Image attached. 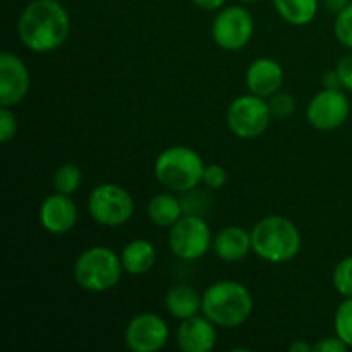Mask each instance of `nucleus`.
<instances>
[{
  "mask_svg": "<svg viewBox=\"0 0 352 352\" xmlns=\"http://www.w3.org/2000/svg\"><path fill=\"white\" fill-rule=\"evenodd\" d=\"M168 315L175 320H186L201 313L203 294L188 284L172 285L164 298Z\"/></svg>",
  "mask_w": 352,
  "mask_h": 352,
  "instance_id": "17",
  "label": "nucleus"
},
{
  "mask_svg": "<svg viewBox=\"0 0 352 352\" xmlns=\"http://www.w3.org/2000/svg\"><path fill=\"white\" fill-rule=\"evenodd\" d=\"M289 351L291 352H313L315 351V346H311V344H308V342H302V340H296V342H292L291 346H289Z\"/></svg>",
  "mask_w": 352,
  "mask_h": 352,
  "instance_id": "33",
  "label": "nucleus"
},
{
  "mask_svg": "<svg viewBox=\"0 0 352 352\" xmlns=\"http://www.w3.org/2000/svg\"><path fill=\"white\" fill-rule=\"evenodd\" d=\"M229 181V174H227L226 167L219 164H210L205 167V174H203V184L210 189H222Z\"/></svg>",
  "mask_w": 352,
  "mask_h": 352,
  "instance_id": "27",
  "label": "nucleus"
},
{
  "mask_svg": "<svg viewBox=\"0 0 352 352\" xmlns=\"http://www.w3.org/2000/svg\"><path fill=\"white\" fill-rule=\"evenodd\" d=\"M57 2H62V0H57Z\"/></svg>",
  "mask_w": 352,
  "mask_h": 352,
  "instance_id": "35",
  "label": "nucleus"
},
{
  "mask_svg": "<svg viewBox=\"0 0 352 352\" xmlns=\"http://www.w3.org/2000/svg\"><path fill=\"white\" fill-rule=\"evenodd\" d=\"M253 294L237 280H220L203 292L201 313L220 329H237L253 315Z\"/></svg>",
  "mask_w": 352,
  "mask_h": 352,
  "instance_id": "3",
  "label": "nucleus"
},
{
  "mask_svg": "<svg viewBox=\"0 0 352 352\" xmlns=\"http://www.w3.org/2000/svg\"><path fill=\"white\" fill-rule=\"evenodd\" d=\"M205 167V162L198 151L186 144H174L158 155L153 172L157 181L165 189L186 195L201 184Z\"/></svg>",
  "mask_w": 352,
  "mask_h": 352,
  "instance_id": "4",
  "label": "nucleus"
},
{
  "mask_svg": "<svg viewBox=\"0 0 352 352\" xmlns=\"http://www.w3.org/2000/svg\"><path fill=\"white\" fill-rule=\"evenodd\" d=\"M275 10L285 23L306 26L318 14V0H272Z\"/></svg>",
  "mask_w": 352,
  "mask_h": 352,
  "instance_id": "20",
  "label": "nucleus"
},
{
  "mask_svg": "<svg viewBox=\"0 0 352 352\" xmlns=\"http://www.w3.org/2000/svg\"><path fill=\"white\" fill-rule=\"evenodd\" d=\"M227 0H192L196 7L203 10H208V12H215V10H220L223 6H226Z\"/></svg>",
  "mask_w": 352,
  "mask_h": 352,
  "instance_id": "30",
  "label": "nucleus"
},
{
  "mask_svg": "<svg viewBox=\"0 0 352 352\" xmlns=\"http://www.w3.org/2000/svg\"><path fill=\"white\" fill-rule=\"evenodd\" d=\"M282 85H284V69L275 58H254L248 67L246 86L253 95L270 98L275 93L280 91Z\"/></svg>",
  "mask_w": 352,
  "mask_h": 352,
  "instance_id": "15",
  "label": "nucleus"
},
{
  "mask_svg": "<svg viewBox=\"0 0 352 352\" xmlns=\"http://www.w3.org/2000/svg\"><path fill=\"white\" fill-rule=\"evenodd\" d=\"M337 76H339L340 86L347 91H352V54L346 55L339 60L336 67Z\"/></svg>",
  "mask_w": 352,
  "mask_h": 352,
  "instance_id": "28",
  "label": "nucleus"
},
{
  "mask_svg": "<svg viewBox=\"0 0 352 352\" xmlns=\"http://www.w3.org/2000/svg\"><path fill=\"white\" fill-rule=\"evenodd\" d=\"M217 325L205 315L182 320L175 340L182 352H212L217 346Z\"/></svg>",
  "mask_w": 352,
  "mask_h": 352,
  "instance_id": "14",
  "label": "nucleus"
},
{
  "mask_svg": "<svg viewBox=\"0 0 352 352\" xmlns=\"http://www.w3.org/2000/svg\"><path fill=\"white\" fill-rule=\"evenodd\" d=\"M332 282L336 291L344 298H352V256L344 258L333 268Z\"/></svg>",
  "mask_w": 352,
  "mask_h": 352,
  "instance_id": "23",
  "label": "nucleus"
},
{
  "mask_svg": "<svg viewBox=\"0 0 352 352\" xmlns=\"http://www.w3.org/2000/svg\"><path fill=\"white\" fill-rule=\"evenodd\" d=\"M31 78L26 64L19 55L2 52L0 55V105L16 107L30 93Z\"/></svg>",
  "mask_w": 352,
  "mask_h": 352,
  "instance_id": "12",
  "label": "nucleus"
},
{
  "mask_svg": "<svg viewBox=\"0 0 352 352\" xmlns=\"http://www.w3.org/2000/svg\"><path fill=\"white\" fill-rule=\"evenodd\" d=\"M71 16L57 0H33L17 19V36L28 50L50 54L67 41Z\"/></svg>",
  "mask_w": 352,
  "mask_h": 352,
  "instance_id": "1",
  "label": "nucleus"
},
{
  "mask_svg": "<svg viewBox=\"0 0 352 352\" xmlns=\"http://www.w3.org/2000/svg\"><path fill=\"white\" fill-rule=\"evenodd\" d=\"M268 105H270L272 117L278 120L289 119V117L294 116L296 112V100L294 96L289 95V93L278 91L274 96H270L268 100Z\"/></svg>",
  "mask_w": 352,
  "mask_h": 352,
  "instance_id": "25",
  "label": "nucleus"
},
{
  "mask_svg": "<svg viewBox=\"0 0 352 352\" xmlns=\"http://www.w3.org/2000/svg\"><path fill=\"white\" fill-rule=\"evenodd\" d=\"M239 2H244V3H254V2H260V0H239Z\"/></svg>",
  "mask_w": 352,
  "mask_h": 352,
  "instance_id": "34",
  "label": "nucleus"
},
{
  "mask_svg": "<svg viewBox=\"0 0 352 352\" xmlns=\"http://www.w3.org/2000/svg\"><path fill=\"white\" fill-rule=\"evenodd\" d=\"M349 98L340 88H323L309 100L306 107V119L316 131L329 133L339 129L349 119Z\"/></svg>",
  "mask_w": 352,
  "mask_h": 352,
  "instance_id": "10",
  "label": "nucleus"
},
{
  "mask_svg": "<svg viewBox=\"0 0 352 352\" xmlns=\"http://www.w3.org/2000/svg\"><path fill=\"white\" fill-rule=\"evenodd\" d=\"M323 3H325V7L329 12L339 14L340 10L346 9V7L349 6L351 0H323Z\"/></svg>",
  "mask_w": 352,
  "mask_h": 352,
  "instance_id": "31",
  "label": "nucleus"
},
{
  "mask_svg": "<svg viewBox=\"0 0 352 352\" xmlns=\"http://www.w3.org/2000/svg\"><path fill=\"white\" fill-rule=\"evenodd\" d=\"M323 86L325 88H342L339 81V76H337V71L327 72L325 78H323Z\"/></svg>",
  "mask_w": 352,
  "mask_h": 352,
  "instance_id": "32",
  "label": "nucleus"
},
{
  "mask_svg": "<svg viewBox=\"0 0 352 352\" xmlns=\"http://www.w3.org/2000/svg\"><path fill=\"white\" fill-rule=\"evenodd\" d=\"M336 336L340 337L347 347L352 349V298H346L336 309L333 316Z\"/></svg>",
  "mask_w": 352,
  "mask_h": 352,
  "instance_id": "22",
  "label": "nucleus"
},
{
  "mask_svg": "<svg viewBox=\"0 0 352 352\" xmlns=\"http://www.w3.org/2000/svg\"><path fill=\"white\" fill-rule=\"evenodd\" d=\"M17 134V119L16 113L10 107H0V141L7 144L12 141Z\"/></svg>",
  "mask_w": 352,
  "mask_h": 352,
  "instance_id": "26",
  "label": "nucleus"
},
{
  "mask_svg": "<svg viewBox=\"0 0 352 352\" xmlns=\"http://www.w3.org/2000/svg\"><path fill=\"white\" fill-rule=\"evenodd\" d=\"M120 260L126 274L144 275L155 267L157 250L148 239H133L122 248Z\"/></svg>",
  "mask_w": 352,
  "mask_h": 352,
  "instance_id": "18",
  "label": "nucleus"
},
{
  "mask_svg": "<svg viewBox=\"0 0 352 352\" xmlns=\"http://www.w3.org/2000/svg\"><path fill=\"white\" fill-rule=\"evenodd\" d=\"M184 213V205L172 191L153 196L146 205L148 220L160 229H170Z\"/></svg>",
  "mask_w": 352,
  "mask_h": 352,
  "instance_id": "19",
  "label": "nucleus"
},
{
  "mask_svg": "<svg viewBox=\"0 0 352 352\" xmlns=\"http://www.w3.org/2000/svg\"><path fill=\"white\" fill-rule=\"evenodd\" d=\"M38 217H40L41 227L48 234L64 236L71 232L78 222V206L72 201L71 196L55 191L54 195L47 196L41 201Z\"/></svg>",
  "mask_w": 352,
  "mask_h": 352,
  "instance_id": "13",
  "label": "nucleus"
},
{
  "mask_svg": "<svg viewBox=\"0 0 352 352\" xmlns=\"http://www.w3.org/2000/svg\"><path fill=\"white\" fill-rule=\"evenodd\" d=\"M54 189L62 195L72 196L74 192L79 191L82 184V172L78 165L74 164H64L55 170L54 179Z\"/></svg>",
  "mask_w": 352,
  "mask_h": 352,
  "instance_id": "21",
  "label": "nucleus"
},
{
  "mask_svg": "<svg viewBox=\"0 0 352 352\" xmlns=\"http://www.w3.org/2000/svg\"><path fill=\"white\" fill-rule=\"evenodd\" d=\"M349 347L340 337H325L315 344V351L318 352H346Z\"/></svg>",
  "mask_w": 352,
  "mask_h": 352,
  "instance_id": "29",
  "label": "nucleus"
},
{
  "mask_svg": "<svg viewBox=\"0 0 352 352\" xmlns=\"http://www.w3.org/2000/svg\"><path fill=\"white\" fill-rule=\"evenodd\" d=\"M253 253L267 263H289L302 248L301 230L284 215H268L251 229Z\"/></svg>",
  "mask_w": 352,
  "mask_h": 352,
  "instance_id": "2",
  "label": "nucleus"
},
{
  "mask_svg": "<svg viewBox=\"0 0 352 352\" xmlns=\"http://www.w3.org/2000/svg\"><path fill=\"white\" fill-rule=\"evenodd\" d=\"M213 251L219 260L226 261V263H237V261L244 260L250 251H253L251 232H248L241 226L223 227L213 237Z\"/></svg>",
  "mask_w": 352,
  "mask_h": 352,
  "instance_id": "16",
  "label": "nucleus"
},
{
  "mask_svg": "<svg viewBox=\"0 0 352 352\" xmlns=\"http://www.w3.org/2000/svg\"><path fill=\"white\" fill-rule=\"evenodd\" d=\"M168 337V325L155 313H140L133 316L124 330V342L133 352H160L167 346Z\"/></svg>",
  "mask_w": 352,
  "mask_h": 352,
  "instance_id": "11",
  "label": "nucleus"
},
{
  "mask_svg": "<svg viewBox=\"0 0 352 352\" xmlns=\"http://www.w3.org/2000/svg\"><path fill=\"white\" fill-rule=\"evenodd\" d=\"M124 274L120 254L105 246L82 251L74 263V280L86 292H107L116 287Z\"/></svg>",
  "mask_w": 352,
  "mask_h": 352,
  "instance_id": "5",
  "label": "nucleus"
},
{
  "mask_svg": "<svg viewBox=\"0 0 352 352\" xmlns=\"http://www.w3.org/2000/svg\"><path fill=\"white\" fill-rule=\"evenodd\" d=\"M168 248L184 261H198L213 248V237L206 220L198 213H184L168 229Z\"/></svg>",
  "mask_w": 352,
  "mask_h": 352,
  "instance_id": "7",
  "label": "nucleus"
},
{
  "mask_svg": "<svg viewBox=\"0 0 352 352\" xmlns=\"http://www.w3.org/2000/svg\"><path fill=\"white\" fill-rule=\"evenodd\" d=\"M272 110L267 98L243 95L232 100L226 113V122L230 133L241 140H256L263 136L272 122Z\"/></svg>",
  "mask_w": 352,
  "mask_h": 352,
  "instance_id": "8",
  "label": "nucleus"
},
{
  "mask_svg": "<svg viewBox=\"0 0 352 352\" xmlns=\"http://www.w3.org/2000/svg\"><path fill=\"white\" fill-rule=\"evenodd\" d=\"M254 19L243 6H227L217 12L212 23V38L217 47L227 52H239L251 41Z\"/></svg>",
  "mask_w": 352,
  "mask_h": 352,
  "instance_id": "9",
  "label": "nucleus"
},
{
  "mask_svg": "<svg viewBox=\"0 0 352 352\" xmlns=\"http://www.w3.org/2000/svg\"><path fill=\"white\" fill-rule=\"evenodd\" d=\"M333 33L339 43L344 47L352 48V2L346 9L336 14V23H333Z\"/></svg>",
  "mask_w": 352,
  "mask_h": 352,
  "instance_id": "24",
  "label": "nucleus"
},
{
  "mask_svg": "<svg viewBox=\"0 0 352 352\" xmlns=\"http://www.w3.org/2000/svg\"><path fill=\"white\" fill-rule=\"evenodd\" d=\"M88 213L103 227H120L134 215V199L126 188L116 182H103L88 196Z\"/></svg>",
  "mask_w": 352,
  "mask_h": 352,
  "instance_id": "6",
  "label": "nucleus"
}]
</instances>
